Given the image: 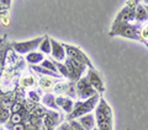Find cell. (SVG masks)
I'll use <instances>...</instances> for the list:
<instances>
[{
	"label": "cell",
	"mask_w": 148,
	"mask_h": 130,
	"mask_svg": "<svg viewBox=\"0 0 148 130\" xmlns=\"http://www.w3.org/2000/svg\"><path fill=\"white\" fill-rule=\"evenodd\" d=\"M96 123L99 130H112V112L103 98L96 108Z\"/></svg>",
	"instance_id": "1"
},
{
	"label": "cell",
	"mask_w": 148,
	"mask_h": 130,
	"mask_svg": "<svg viewBox=\"0 0 148 130\" xmlns=\"http://www.w3.org/2000/svg\"><path fill=\"white\" fill-rule=\"evenodd\" d=\"M98 98H99V95H94L92 97H90V100H88L86 102H84V103H78L75 106V108L72 110V113L69 114L68 118L73 119V118L80 117V115L84 114V113L90 112V110L95 107V103H96V101H98Z\"/></svg>",
	"instance_id": "2"
},
{
	"label": "cell",
	"mask_w": 148,
	"mask_h": 130,
	"mask_svg": "<svg viewBox=\"0 0 148 130\" xmlns=\"http://www.w3.org/2000/svg\"><path fill=\"white\" fill-rule=\"evenodd\" d=\"M63 48L67 50V53H68L69 57H71L72 60H74V62H77V63H79L82 65H88L89 68H92L90 60L86 58V55L83 53L80 49H78L75 47H72V45H69V44H63Z\"/></svg>",
	"instance_id": "3"
},
{
	"label": "cell",
	"mask_w": 148,
	"mask_h": 130,
	"mask_svg": "<svg viewBox=\"0 0 148 130\" xmlns=\"http://www.w3.org/2000/svg\"><path fill=\"white\" fill-rule=\"evenodd\" d=\"M45 39V37H41V38H36L34 41H29V42H22V43H12V48L18 53H26L30 52V50L35 49L40 43H42V41Z\"/></svg>",
	"instance_id": "4"
},
{
	"label": "cell",
	"mask_w": 148,
	"mask_h": 130,
	"mask_svg": "<svg viewBox=\"0 0 148 130\" xmlns=\"http://www.w3.org/2000/svg\"><path fill=\"white\" fill-rule=\"evenodd\" d=\"M112 35H121L123 37H128V38L140 39V37L137 35V31L133 27H130L123 24H121V26H115V31L110 32V36H112Z\"/></svg>",
	"instance_id": "5"
},
{
	"label": "cell",
	"mask_w": 148,
	"mask_h": 130,
	"mask_svg": "<svg viewBox=\"0 0 148 130\" xmlns=\"http://www.w3.org/2000/svg\"><path fill=\"white\" fill-rule=\"evenodd\" d=\"M77 93L79 95V97H82V98H86V97H90V96L92 97L94 95H96L94 92V89H92L89 81H88V79H82V80L78 82Z\"/></svg>",
	"instance_id": "6"
},
{
	"label": "cell",
	"mask_w": 148,
	"mask_h": 130,
	"mask_svg": "<svg viewBox=\"0 0 148 130\" xmlns=\"http://www.w3.org/2000/svg\"><path fill=\"white\" fill-rule=\"evenodd\" d=\"M88 81L91 85V87H94V89L99 92V93H103L105 91V87H104V83L101 81L100 79V75L98 74V71L94 70L92 68L89 69V76H88Z\"/></svg>",
	"instance_id": "7"
},
{
	"label": "cell",
	"mask_w": 148,
	"mask_h": 130,
	"mask_svg": "<svg viewBox=\"0 0 148 130\" xmlns=\"http://www.w3.org/2000/svg\"><path fill=\"white\" fill-rule=\"evenodd\" d=\"M67 69H68L69 76H71L73 80H77V79L80 76L83 70L85 69V66L79 64V63H77V62H74L72 59H68L67 60Z\"/></svg>",
	"instance_id": "8"
},
{
	"label": "cell",
	"mask_w": 148,
	"mask_h": 130,
	"mask_svg": "<svg viewBox=\"0 0 148 130\" xmlns=\"http://www.w3.org/2000/svg\"><path fill=\"white\" fill-rule=\"evenodd\" d=\"M51 47H52V54L53 57L59 60V62H62L66 58V55H64V48H63V44H59L58 42L56 41H51Z\"/></svg>",
	"instance_id": "9"
},
{
	"label": "cell",
	"mask_w": 148,
	"mask_h": 130,
	"mask_svg": "<svg viewBox=\"0 0 148 130\" xmlns=\"http://www.w3.org/2000/svg\"><path fill=\"white\" fill-rule=\"evenodd\" d=\"M79 124L82 125L84 130H92L94 129V117L91 114H88V115H84V117H80L79 118Z\"/></svg>",
	"instance_id": "10"
},
{
	"label": "cell",
	"mask_w": 148,
	"mask_h": 130,
	"mask_svg": "<svg viewBox=\"0 0 148 130\" xmlns=\"http://www.w3.org/2000/svg\"><path fill=\"white\" fill-rule=\"evenodd\" d=\"M57 103L61 104V107H62L64 110H66V112H72V109H73V102L71 100L63 98V97H59V98H57Z\"/></svg>",
	"instance_id": "11"
},
{
	"label": "cell",
	"mask_w": 148,
	"mask_h": 130,
	"mask_svg": "<svg viewBox=\"0 0 148 130\" xmlns=\"http://www.w3.org/2000/svg\"><path fill=\"white\" fill-rule=\"evenodd\" d=\"M26 59L29 63H38L41 60H43V55L40 53H30L26 57Z\"/></svg>",
	"instance_id": "12"
},
{
	"label": "cell",
	"mask_w": 148,
	"mask_h": 130,
	"mask_svg": "<svg viewBox=\"0 0 148 130\" xmlns=\"http://www.w3.org/2000/svg\"><path fill=\"white\" fill-rule=\"evenodd\" d=\"M0 22H1V25H4V26L10 25V16H9L6 10H4L1 14H0Z\"/></svg>",
	"instance_id": "13"
},
{
	"label": "cell",
	"mask_w": 148,
	"mask_h": 130,
	"mask_svg": "<svg viewBox=\"0 0 148 130\" xmlns=\"http://www.w3.org/2000/svg\"><path fill=\"white\" fill-rule=\"evenodd\" d=\"M41 50L45 53H51V45H49V38L47 36L45 37V39L42 41V43H41Z\"/></svg>",
	"instance_id": "14"
},
{
	"label": "cell",
	"mask_w": 148,
	"mask_h": 130,
	"mask_svg": "<svg viewBox=\"0 0 148 130\" xmlns=\"http://www.w3.org/2000/svg\"><path fill=\"white\" fill-rule=\"evenodd\" d=\"M40 83H41V86H42L43 89L48 90V89L52 87L53 80H52V79H49V77H42V79H41V81H40Z\"/></svg>",
	"instance_id": "15"
},
{
	"label": "cell",
	"mask_w": 148,
	"mask_h": 130,
	"mask_svg": "<svg viewBox=\"0 0 148 130\" xmlns=\"http://www.w3.org/2000/svg\"><path fill=\"white\" fill-rule=\"evenodd\" d=\"M9 118V112L5 107L0 106V123H5Z\"/></svg>",
	"instance_id": "16"
},
{
	"label": "cell",
	"mask_w": 148,
	"mask_h": 130,
	"mask_svg": "<svg viewBox=\"0 0 148 130\" xmlns=\"http://www.w3.org/2000/svg\"><path fill=\"white\" fill-rule=\"evenodd\" d=\"M136 16L138 20H143V18H146L147 16V12H146V9L141 6V5H138L137 6V14H136Z\"/></svg>",
	"instance_id": "17"
},
{
	"label": "cell",
	"mask_w": 148,
	"mask_h": 130,
	"mask_svg": "<svg viewBox=\"0 0 148 130\" xmlns=\"http://www.w3.org/2000/svg\"><path fill=\"white\" fill-rule=\"evenodd\" d=\"M22 122V114L21 113H15V114H12L11 115V118H10V123L11 124H21Z\"/></svg>",
	"instance_id": "18"
},
{
	"label": "cell",
	"mask_w": 148,
	"mask_h": 130,
	"mask_svg": "<svg viewBox=\"0 0 148 130\" xmlns=\"http://www.w3.org/2000/svg\"><path fill=\"white\" fill-rule=\"evenodd\" d=\"M42 66L47 68V69H49V70H52V71H56V66H54V65H52V63L48 62V60H43V62H42Z\"/></svg>",
	"instance_id": "19"
},
{
	"label": "cell",
	"mask_w": 148,
	"mask_h": 130,
	"mask_svg": "<svg viewBox=\"0 0 148 130\" xmlns=\"http://www.w3.org/2000/svg\"><path fill=\"white\" fill-rule=\"evenodd\" d=\"M54 65H57V68H58V69H59V70H61V71H62V74H63V75H64V76H69L68 69H67L66 66H63V65H62V64H59V63H56Z\"/></svg>",
	"instance_id": "20"
},
{
	"label": "cell",
	"mask_w": 148,
	"mask_h": 130,
	"mask_svg": "<svg viewBox=\"0 0 148 130\" xmlns=\"http://www.w3.org/2000/svg\"><path fill=\"white\" fill-rule=\"evenodd\" d=\"M21 83L24 86H31L32 83H34V77H25V79H22V81H21Z\"/></svg>",
	"instance_id": "21"
},
{
	"label": "cell",
	"mask_w": 148,
	"mask_h": 130,
	"mask_svg": "<svg viewBox=\"0 0 148 130\" xmlns=\"http://www.w3.org/2000/svg\"><path fill=\"white\" fill-rule=\"evenodd\" d=\"M11 129L12 130H25V125L24 124H16V125H14Z\"/></svg>",
	"instance_id": "22"
},
{
	"label": "cell",
	"mask_w": 148,
	"mask_h": 130,
	"mask_svg": "<svg viewBox=\"0 0 148 130\" xmlns=\"http://www.w3.org/2000/svg\"><path fill=\"white\" fill-rule=\"evenodd\" d=\"M142 37H145V38L148 39V25H146V27L143 28V31H142Z\"/></svg>",
	"instance_id": "23"
},
{
	"label": "cell",
	"mask_w": 148,
	"mask_h": 130,
	"mask_svg": "<svg viewBox=\"0 0 148 130\" xmlns=\"http://www.w3.org/2000/svg\"><path fill=\"white\" fill-rule=\"evenodd\" d=\"M92 130H99V129H95V128H94V129H92Z\"/></svg>",
	"instance_id": "24"
}]
</instances>
